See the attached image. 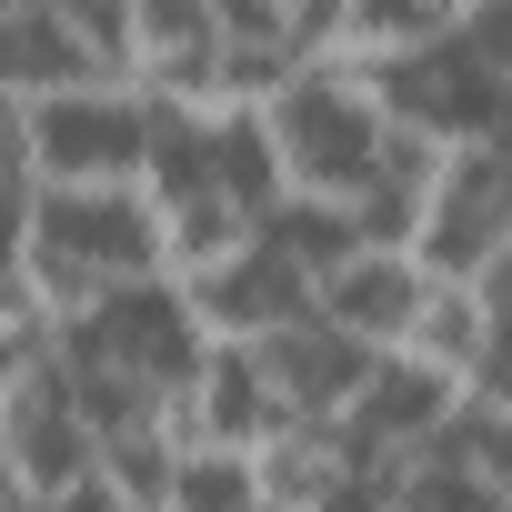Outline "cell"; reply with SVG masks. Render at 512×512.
<instances>
[{
	"mask_svg": "<svg viewBox=\"0 0 512 512\" xmlns=\"http://www.w3.org/2000/svg\"><path fill=\"white\" fill-rule=\"evenodd\" d=\"M422 302H432V272H422V251H372V241L352 251V262H342L322 292H312V312H322L332 332H352L362 352H382V362L412 342Z\"/></svg>",
	"mask_w": 512,
	"mask_h": 512,
	"instance_id": "cell-7",
	"label": "cell"
},
{
	"mask_svg": "<svg viewBox=\"0 0 512 512\" xmlns=\"http://www.w3.org/2000/svg\"><path fill=\"white\" fill-rule=\"evenodd\" d=\"M11 111V181L41 191H131L161 151L151 91H71V101H0Z\"/></svg>",
	"mask_w": 512,
	"mask_h": 512,
	"instance_id": "cell-2",
	"label": "cell"
},
{
	"mask_svg": "<svg viewBox=\"0 0 512 512\" xmlns=\"http://www.w3.org/2000/svg\"><path fill=\"white\" fill-rule=\"evenodd\" d=\"M71 91H121L91 61L81 11L71 0H11L0 11V101H71Z\"/></svg>",
	"mask_w": 512,
	"mask_h": 512,
	"instance_id": "cell-8",
	"label": "cell"
},
{
	"mask_svg": "<svg viewBox=\"0 0 512 512\" xmlns=\"http://www.w3.org/2000/svg\"><path fill=\"white\" fill-rule=\"evenodd\" d=\"M422 272L432 282H462L482 292L502 262H512V151H452L442 181H432V211H422Z\"/></svg>",
	"mask_w": 512,
	"mask_h": 512,
	"instance_id": "cell-4",
	"label": "cell"
},
{
	"mask_svg": "<svg viewBox=\"0 0 512 512\" xmlns=\"http://www.w3.org/2000/svg\"><path fill=\"white\" fill-rule=\"evenodd\" d=\"M0 472H11V502H51L81 472H101V432H91L61 352L0 362Z\"/></svg>",
	"mask_w": 512,
	"mask_h": 512,
	"instance_id": "cell-3",
	"label": "cell"
},
{
	"mask_svg": "<svg viewBox=\"0 0 512 512\" xmlns=\"http://www.w3.org/2000/svg\"><path fill=\"white\" fill-rule=\"evenodd\" d=\"M161 512H272L262 502V462L251 452H191Z\"/></svg>",
	"mask_w": 512,
	"mask_h": 512,
	"instance_id": "cell-10",
	"label": "cell"
},
{
	"mask_svg": "<svg viewBox=\"0 0 512 512\" xmlns=\"http://www.w3.org/2000/svg\"><path fill=\"white\" fill-rule=\"evenodd\" d=\"M402 362H422V372H442V382H462V392H492V312H482V292L432 282V302H422Z\"/></svg>",
	"mask_w": 512,
	"mask_h": 512,
	"instance_id": "cell-9",
	"label": "cell"
},
{
	"mask_svg": "<svg viewBox=\"0 0 512 512\" xmlns=\"http://www.w3.org/2000/svg\"><path fill=\"white\" fill-rule=\"evenodd\" d=\"M141 91L161 111H231V41L201 0H141Z\"/></svg>",
	"mask_w": 512,
	"mask_h": 512,
	"instance_id": "cell-6",
	"label": "cell"
},
{
	"mask_svg": "<svg viewBox=\"0 0 512 512\" xmlns=\"http://www.w3.org/2000/svg\"><path fill=\"white\" fill-rule=\"evenodd\" d=\"M262 131H272V151H282L292 201H322V211H362V191H372L382 161H392V111H382V91H372L362 71H342V61H312L302 81H282V91L262 101Z\"/></svg>",
	"mask_w": 512,
	"mask_h": 512,
	"instance_id": "cell-1",
	"label": "cell"
},
{
	"mask_svg": "<svg viewBox=\"0 0 512 512\" xmlns=\"http://www.w3.org/2000/svg\"><path fill=\"white\" fill-rule=\"evenodd\" d=\"M262 352V372H272V392H282V412L292 422H312V432H342L352 422V402L372 392V372H382V352H362L352 332H332L322 312H302L292 332H272V342H251Z\"/></svg>",
	"mask_w": 512,
	"mask_h": 512,
	"instance_id": "cell-5",
	"label": "cell"
},
{
	"mask_svg": "<svg viewBox=\"0 0 512 512\" xmlns=\"http://www.w3.org/2000/svg\"><path fill=\"white\" fill-rule=\"evenodd\" d=\"M11 512H141V502H131V492L111 482V462H101V472H81L71 492H51V502H11Z\"/></svg>",
	"mask_w": 512,
	"mask_h": 512,
	"instance_id": "cell-11",
	"label": "cell"
}]
</instances>
